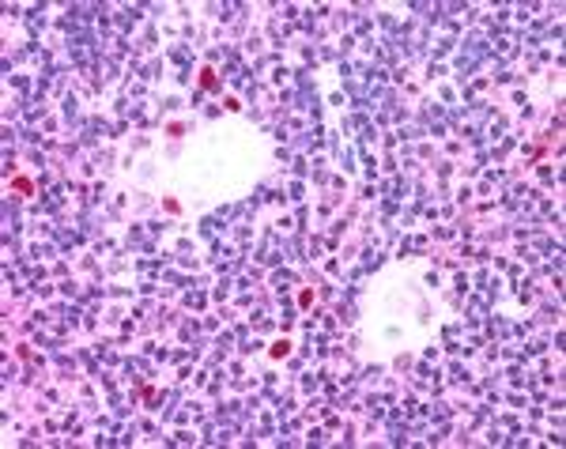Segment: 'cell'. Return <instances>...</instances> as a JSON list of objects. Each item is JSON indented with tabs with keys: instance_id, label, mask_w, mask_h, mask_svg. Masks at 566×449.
Listing matches in <instances>:
<instances>
[{
	"instance_id": "obj_1",
	"label": "cell",
	"mask_w": 566,
	"mask_h": 449,
	"mask_svg": "<svg viewBox=\"0 0 566 449\" xmlns=\"http://www.w3.org/2000/svg\"><path fill=\"white\" fill-rule=\"evenodd\" d=\"M12 189H15V193H19V196H31V193H34V185H31V178H12Z\"/></svg>"
},
{
	"instance_id": "obj_3",
	"label": "cell",
	"mask_w": 566,
	"mask_h": 449,
	"mask_svg": "<svg viewBox=\"0 0 566 449\" xmlns=\"http://www.w3.org/2000/svg\"><path fill=\"white\" fill-rule=\"evenodd\" d=\"M287 351H291V343H287V340H280V343H272V351H268V355H272V359H283Z\"/></svg>"
},
{
	"instance_id": "obj_2",
	"label": "cell",
	"mask_w": 566,
	"mask_h": 449,
	"mask_svg": "<svg viewBox=\"0 0 566 449\" xmlns=\"http://www.w3.org/2000/svg\"><path fill=\"white\" fill-rule=\"evenodd\" d=\"M200 87H204V91H215V68H200Z\"/></svg>"
}]
</instances>
